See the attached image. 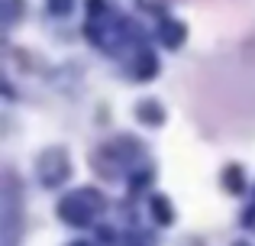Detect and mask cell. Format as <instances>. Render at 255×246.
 Segmentation results:
<instances>
[{
	"mask_svg": "<svg viewBox=\"0 0 255 246\" xmlns=\"http://www.w3.org/2000/svg\"><path fill=\"white\" fill-rule=\"evenodd\" d=\"M181 36H184V29H178V26H165V42H168V45H178Z\"/></svg>",
	"mask_w": 255,
	"mask_h": 246,
	"instance_id": "obj_2",
	"label": "cell"
},
{
	"mask_svg": "<svg viewBox=\"0 0 255 246\" xmlns=\"http://www.w3.org/2000/svg\"><path fill=\"white\" fill-rule=\"evenodd\" d=\"M78 246H87V243H78Z\"/></svg>",
	"mask_w": 255,
	"mask_h": 246,
	"instance_id": "obj_4",
	"label": "cell"
},
{
	"mask_svg": "<svg viewBox=\"0 0 255 246\" xmlns=\"http://www.w3.org/2000/svg\"><path fill=\"white\" fill-rule=\"evenodd\" d=\"M94 198H91V191H81V195H71V198H65L62 204H58V214L65 217L68 224H91V217H94Z\"/></svg>",
	"mask_w": 255,
	"mask_h": 246,
	"instance_id": "obj_1",
	"label": "cell"
},
{
	"mask_svg": "<svg viewBox=\"0 0 255 246\" xmlns=\"http://www.w3.org/2000/svg\"><path fill=\"white\" fill-rule=\"evenodd\" d=\"M68 3H71V0H49V6L55 13H65V10H68Z\"/></svg>",
	"mask_w": 255,
	"mask_h": 246,
	"instance_id": "obj_3",
	"label": "cell"
}]
</instances>
